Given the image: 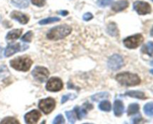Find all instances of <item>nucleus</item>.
<instances>
[{
    "mask_svg": "<svg viewBox=\"0 0 153 124\" xmlns=\"http://www.w3.org/2000/svg\"><path fill=\"white\" fill-rule=\"evenodd\" d=\"M72 28L67 25H61L51 28L46 34V37L51 40H58L64 38L71 33Z\"/></svg>",
    "mask_w": 153,
    "mask_h": 124,
    "instance_id": "obj_1",
    "label": "nucleus"
},
{
    "mask_svg": "<svg viewBox=\"0 0 153 124\" xmlns=\"http://www.w3.org/2000/svg\"><path fill=\"white\" fill-rule=\"evenodd\" d=\"M2 54H3V49L1 47V46H0V59H1V58H2V57H3Z\"/></svg>",
    "mask_w": 153,
    "mask_h": 124,
    "instance_id": "obj_36",
    "label": "nucleus"
},
{
    "mask_svg": "<svg viewBox=\"0 0 153 124\" xmlns=\"http://www.w3.org/2000/svg\"><path fill=\"white\" fill-rule=\"evenodd\" d=\"M139 109H140V106L137 103H132V104H130L128 105L127 113L129 116L130 115H134L139 111Z\"/></svg>",
    "mask_w": 153,
    "mask_h": 124,
    "instance_id": "obj_19",
    "label": "nucleus"
},
{
    "mask_svg": "<svg viewBox=\"0 0 153 124\" xmlns=\"http://www.w3.org/2000/svg\"><path fill=\"white\" fill-rule=\"evenodd\" d=\"M59 13L61 15H62V16H67V15H68L69 13L67 10H60Z\"/></svg>",
    "mask_w": 153,
    "mask_h": 124,
    "instance_id": "obj_35",
    "label": "nucleus"
},
{
    "mask_svg": "<svg viewBox=\"0 0 153 124\" xmlns=\"http://www.w3.org/2000/svg\"><path fill=\"white\" fill-rule=\"evenodd\" d=\"M129 4L127 0H120V1H115L111 6V9L115 12H120L126 9Z\"/></svg>",
    "mask_w": 153,
    "mask_h": 124,
    "instance_id": "obj_13",
    "label": "nucleus"
},
{
    "mask_svg": "<svg viewBox=\"0 0 153 124\" xmlns=\"http://www.w3.org/2000/svg\"><path fill=\"white\" fill-rule=\"evenodd\" d=\"M108 33L111 36H117L118 34V29L114 23L109 24L108 26Z\"/></svg>",
    "mask_w": 153,
    "mask_h": 124,
    "instance_id": "obj_24",
    "label": "nucleus"
},
{
    "mask_svg": "<svg viewBox=\"0 0 153 124\" xmlns=\"http://www.w3.org/2000/svg\"><path fill=\"white\" fill-rule=\"evenodd\" d=\"M66 116L68 119L69 122L70 123H74L76 120V114L74 111H66Z\"/></svg>",
    "mask_w": 153,
    "mask_h": 124,
    "instance_id": "obj_26",
    "label": "nucleus"
},
{
    "mask_svg": "<svg viewBox=\"0 0 153 124\" xmlns=\"http://www.w3.org/2000/svg\"><path fill=\"white\" fill-rule=\"evenodd\" d=\"M28 48V46L27 45H21L19 43H9L7 47H6L5 50H4V55L6 57H10L13 55V54L16 53V52L25 51Z\"/></svg>",
    "mask_w": 153,
    "mask_h": 124,
    "instance_id": "obj_6",
    "label": "nucleus"
},
{
    "mask_svg": "<svg viewBox=\"0 0 153 124\" xmlns=\"http://www.w3.org/2000/svg\"><path fill=\"white\" fill-rule=\"evenodd\" d=\"M99 108L103 111H110L111 109V104L110 103V102L106 101V100L102 101L99 104Z\"/></svg>",
    "mask_w": 153,
    "mask_h": 124,
    "instance_id": "obj_21",
    "label": "nucleus"
},
{
    "mask_svg": "<svg viewBox=\"0 0 153 124\" xmlns=\"http://www.w3.org/2000/svg\"><path fill=\"white\" fill-rule=\"evenodd\" d=\"M74 111L76 113V117L79 120H82V118L85 117L87 114V111L85 109L80 108L79 106H76L74 108Z\"/></svg>",
    "mask_w": 153,
    "mask_h": 124,
    "instance_id": "obj_20",
    "label": "nucleus"
},
{
    "mask_svg": "<svg viewBox=\"0 0 153 124\" xmlns=\"http://www.w3.org/2000/svg\"><path fill=\"white\" fill-rule=\"evenodd\" d=\"M46 90L50 92H57L63 88V82L61 79L56 77H52L49 79L46 83Z\"/></svg>",
    "mask_w": 153,
    "mask_h": 124,
    "instance_id": "obj_10",
    "label": "nucleus"
},
{
    "mask_svg": "<svg viewBox=\"0 0 153 124\" xmlns=\"http://www.w3.org/2000/svg\"><path fill=\"white\" fill-rule=\"evenodd\" d=\"M11 3L19 8H26L29 5L28 0H11Z\"/></svg>",
    "mask_w": 153,
    "mask_h": 124,
    "instance_id": "obj_17",
    "label": "nucleus"
},
{
    "mask_svg": "<svg viewBox=\"0 0 153 124\" xmlns=\"http://www.w3.org/2000/svg\"><path fill=\"white\" fill-rule=\"evenodd\" d=\"M150 73H152V74L153 75V69H152V70H150Z\"/></svg>",
    "mask_w": 153,
    "mask_h": 124,
    "instance_id": "obj_38",
    "label": "nucleus"
},
{
    "mask_svg": "<svg viewBox=\"0 0 153 124\" xmlns=\"http://www.w3.org/2000/svg\"><path fill=\"white\" fill-rule=\"evenodd\" d=\"M10 17L12 19H15V20L18 21L21 24L28 23V20H29V17L26 14H24L21 12L16 11V10H14V11L10 13Z\"/></svg>",
    "mask_w": 153,
    "mask_h": 124,
    "instance_id": "obj_12",
    "label": "nucleus"
},
{
    "mask_svg": "<svg viewBox=\"0 0 153 124\" xmlns=\"http://www.w3.org/2000/svg\"><path fill=\"white\" fill-rule=\"evenodd\" d=\"M124 109H125V107H124L123 102L120 99L115 100L114 103V114L117 117L121 116L123 114Z\"/></svg>",
    "mask_w": 153,
    "mask_h": 124,
    "instance_id": "obj_14",
    "label": "nucleus"
},
{
    "mask_svg": "<svg viewBox=\"0 0 153 124\" xmlns=\"http://www.w3.org/2000/svg\"><path fill=\"white\" fill-rule=\"evenodd\" d=\"M65 123V120H64V117L62 114H58L56 117L54 119L52 123L54 124H60V123Z\"/></svg>",
    "mask_w": 153,
    "mask_h": 124,
    "instance_id": "obj_29",
    "label": "nucleus"
},
{
    "mask_svg": "<svg viewBox=\"0 0 153 124\" xmlns=\"http://www.w3.org/2000/svg\"><path fill=\"white\" fill-rule=\"evenodd\" d=\"M33 77L40 82H43L48 79L49 76V70L43 67H36L32 70Z\"/></svg>",
    "mask_w": 153,
    "mask_h": 124,
    "instance_id": "obj_7",
    "label": "nucleus"
},
{
    "mask_svg": "<svg viewBox=\"0 0 153 124\" xmlns=\"http://www.w3.org/2000/svg\"><path fill=\"white\" fill-rule=\"evenodd\" d=\"M93 17H94V16H93V14L91 13H86L84 14L83 16V19L85 21H89L91 20V19H93Z\"/></svg>",
    "mask_w": 153,
    "mask_h": 124,
    "instance_id": "obj_33",
    "label": "nucleus"
},
{
    "mask_svg": "<svg viewBox=\"0 0 153 124\" xmlns=\"http://www.w3.org/2000/svg\"><path fill=\"white\" fill-rule=\"evenodd\" d=\"M151 64H152V65L153 66V61H152V62H151Z\"/></svg>",
    "mask_w": 153,
    "mask_h": 124,
    "instance_id": "obj_39",
    "label": "nucleus"
},
{
    "mask_svg": "<svg viewBox=\"0 0 153 124\" xmlns=\"http://www.w3.org/2000/svg\"><path fill=\"white\" fill-rule=\"evenodd\" d=\"M116 79L121 85L124 86H135L140 83V79L137 75L128 72L119 73L116 76Z\"/></svg>",
    "mask_w": 153,
    "mask_h": 124,
    "instance_id": "obj_2",
    "label": "nucleus"
},
{
    "mask_svg": "<svg viewBox=\"0 0 153 124\" xmlns=\"http://www.w3.org/2000/svg\"><path fill=\"white\" fill-rule=\"evenodd\" d=\"M38 107L42 111L46 114L51 113L55 107V101L54 99L49 97L46 99H43L39 102Z\"/></svg>",
    "mask_w": 153,
    "mask_h": 124,
    "instance_id": "obj_5",
    "label": "nucleus"
},
{
    "mask_svg": "<svg viewBox=\"0 0 153 124\" xmlns=\"http://www.w3.org/2000/svg\"><path fill=\"white\" fill-rule=\"evenodd\" d=\"M150 34H151V36H152V37H153V27H152V30H151V32H150Z\"/></svg>",
    "mask_w": 153,
    "mask_h": 124,
    "instance_id": "obj_37",
    "label": "nucleus"
},
{
    "mask_svg": "<svg viewBox=\"0 0 153 124\" xmlns=\"http://www.w3.org/2000/svg\"><path fill=\"white\" fill-rule=\"evenodd\" d=\"M31 3L37 7H42L46 3V0H31Z\"/></svg>",
    "mask_w": 153,
    "mask_h": 124,
    "instance_id": "obj_32",
    "label": "nucleus"
},
{
    "mask_svg": "<svg viewBox=\"0 0 153 124\" xmlns=\"http://www.w3.org/2000/svg\"><path fill=\"white\" fill-rule=\"evenodd\" d=\"M60 21V18L58 17H48L46 19H41V20L39 22L40 25H46V24H50V23H54V22H56Z\"/></svg>",
    "mask_w": 153,
    "mask_h": 124,
    "instance_id": "obj_22",
    "label": "nucleus"
},
{
    "mask_svg": "<svg viewBox=\"0 0 153 124\" xmlns=\"http://www.w3.org/2000/svg\"><path fill=\"white\" fill-rule=\"evenodd\" d=\"M41 117V114L37 110H32L25 115V121L26 123L34 124L37 123L40 118Z\"/></svg>",
    "mask_w": 153,
    "mask_h": 124,
    "instance_id": "obj_11",
    "label": "nucleus"
},
{
    "mask_svg": "<svg viewBox=\"0 0 153 124\" xmlns=\"http://www.w3.org/2000/svg\"><path fill=\"white\" fill-rule=\"evenodd\" d=\"M142 52L147 54L149 56L153 57V42H149L142 48Z\"/></svg>",
    "mask_w": 153,
    "mask_h": 124,
    "instance_id": "obj_18",
    "label": "nucleus"
},
{
    "mask_svg": "<svg viewBox=\"0 0 153 124\" xmlns=\"http://www.w3.org/2000/svg\"><path fill=\"white\" fill-rule=\"evenodd\" d=\"M108 96H109L108 93L101 92V93H99V94H95V95L92 96V97H91V99H92L93 101L97 102V101H100V100H102V99H103L106 98V97H108Z\"/></svg>",
    "mask_w": 153,
    "mask_h": 124,
    "instance_id": "obj_23",
    "label": "nucleus"
},
{
    "mask_svg": "<svg viewBox=\"0 0 153 124\" xmlns=\"http://www.w3.org/2000/svg\"><path fill=\"white\" fill-rule=\"evenodd\" d=\"M124 61L120 55H113L108 61V67L112 70H118L123 66Z\"/></svg>",
    "mask_w": 153,
    "mask_h": 124,
    "instance_id": "obj_8",
    "label": "nucleus"
},
{
    "mask_svg": "<svg viewBox=\"0 0 153 124\" xmlns=\"http://www.w3.org/2000/svg\"><path fill=\"white\" fill-rule=\"evenodd\" d=\"M22 29H13L12 31H9L6 35V39L7 40H16L19 38L22 34Z\"/></svg>",
    "mask_w": 153,
    "mask_h": 124,
    "instance_id": "obj_15",
    "label": "nucleus"
},
{
    "mask_svg": "<svg viewBox=\"0 0 153 124\" xmlns=\"http://www.w3.org/2000/svg\"><path fill=\"white\" fill-rule=\"evenodd\" d=\"M113 1V0H98V4L99 6L100 7H106V6H108L109 4H111Z\"/></svg>",
    "mask_w": 153,
    "mask_h": 124,
    "instance_id": "obj_30",
    "label": "nucleus"
},
{
    "mask_svg": "<svg viewBox=\"0 0 153 124\" xmlns=\"http://www.w3.org/2000/svg\"><path fill=\"white\" fill-rule=\"evenodd\" d=\"M76 98V95L73 94H67V95L64 96L61 99V103H64L69 99H73Z\"/></svg>",
    "mask_w": 153,
    "mask_h": 124,
    "instance_id": "obj_31",
    "label": "nucleus"
},
{
    "mask_svg": "<svg viewBox=\"0 0 153 124\" xmlns=\"http://www.w3.org/2000/svg\"><path fill=\"white\" fill-rule=\"evenodd\" d=\"M0 123L3 124V123H5V124H19V121L17 120L16 119H15L14 117H5L4 119H3L1 121V123Z\"/></svg>",
    "mask_w": 153,
    "mask_h": 124,
    "instance_id": "obj_27",
    "label": "nucleus"
},
{
    "mask_svg": "<svg viewBox=\"0 0 153 124\" xmlns=\"http://www.w3.org/2000/svg\"><path fill=\"white\" fill-rule=\"evenodd\" d=\"M143 111L146 115L153 116V102H149L143 107Z\"/></svg>",
    "mask_w": 153,
    "mask_h": 124,
    "instance_id": "obj_25",
    "label": "nucleus"
},
{
    "mask_svg": "<svg viewBox=\"0 0 153 124\" xmlns=\"http://www.w3.org/2000/svg\"><path fill=\"white\" fill-rule=\"evenodd\" d=\"M134 10H136L138 14L146 15L149 14L152 11L151 5L148 2L143 1H137L133 4Z\"/></svg>",
    "mask_w": 153,
    "mask_h": 124,
    "instance_id": "obj_9",
    "label": "nucleus"
},
{
    "mask_svg": "<svg viewBox=\"0 0 153 124\" xmlns=\"http://www.w3.org/2000/svg\"><path fill=\"white\" fill-rule=\"evenodd\" d=\"M33 37V32L31 31H28L27 33H25L23 36L21 38V40L23 42H26V43H28V42L31 41V39Z\"/></svg>",
    "mask_w": 153,
    "mask_h": 124,
    "instance_id": "obj_28",
    "label": "nucleus"
},
{
    "mask_svg": "<svg viewBox=\"0 0 153 124\" xmlns=\"http://www.w3.org/2000/svg\"><path fill=\"white\" fill-rule=\"evenodd\" d=\"M10 65L16 70L26 72L29 70L32 65V61L28 56H19L11 60L10 61Z\"/></svg>",
    "mask_w": 153,
    "mask_h": 124,
    "instance_id": "obj_3",
    "label": "nucleus"
},
{
    "mask_svg": "<svg viewBox=\"0 0 153 124\" xmlns=\"http://www.w3.org/2000/svg\"><path fill=\"white\" fill-rule=\"evenodd\" d=\"M125 95L128 96L130 97H133V98L140 99H146V97L145 94L142 91H130L126 93Z\"/></svg>",
    "mask_w": 153,
    "mask_h": 124,
    "instance_id": "obj_16",
    "label": "nucleus"
},
{
    "mask_svg": "<svg viewBox=\"0 0 153 124\" xmlns=\"http://www.w3.org/2000/svg\"><path fill=\"white\" fill-rule=\"evenodd\" d=\"M143 41V37L142 34H137L129 36L123 40V43L126 47L128 49H135L138 47Z\"/></svg>",
    "mask_w": 153,
    "mask_h": 124,
    "instance_id": "obj_4",
    "label": "nucleus"
},
{
    "mask_svg": "<svg viewBox=\"0 0 153 124\" xmlns=\"http://www.w3.org/2000/svg\"><path fill=\"white\" fill-rule=\"evenodd\" d=\"M142 120V117H141L140 116V115H137V117H136L135 118H134V119L132 120V121H133V123H139L140 122V120Z\"/></svg>",
    "mask_w": 153,
    "mask_h": 124,
    "instance_id": "obj_34",
    "label": "nucleus"
}]
</instances>
